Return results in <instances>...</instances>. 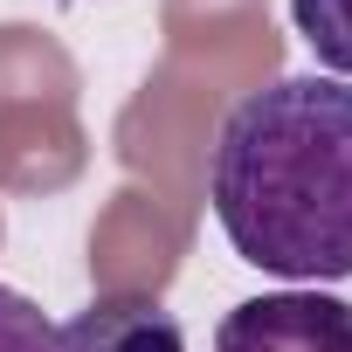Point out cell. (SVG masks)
I'll list each match as a JSON object with an SVG mask.
<instances>
[{"label":"cell","instance_id":"2","mask_svg":"<svg viewBox=\"0 0 352 352\" xmlns=\"http://www.w3.org/2000/svg\"><path fill=\"white\" fill-rule=\"evenodd\" d=\"M214 352H352V304L318 283L249 297L214 324Z\"/></svg>","mask_w":352,"mask_h":352},{"label":"cell","instance_id":"5","mask_svg":"<svg viewBox=\"0 0 352 352\" xmlns=\"http://www.w3.org/2000/svg\"><path fill=\"white\" fill-rule=\"evenodd\" d=\"M0 352H63V331L42 318V304L8 283H0Z\"/></svg>","mask_w":352,"mask_h":352},{"label":"cell","instance_id":"4","mask_svg":"<svg viewBox=\"0 0 352 352\" xmlns=\"http://www.w3.org/2000/svg\"><path fill=\"white\" fill-rule=\"evenodd\" d=\"M290 21L311 42V56L345 83L352 76V0H290Z\"/></svg>","mask_w":352,"mask_h":352},{"label":"cell","instance_id":"3","mask_svg":"<svg viewBox=\"0 0 352 352\" xmlns=\"http://www.w3.org/2000/svg\"><path fill=\"white\" fill-rule=\"evenodd\" d=\"M63 352H187V331L152 290H104L63 324Z\"/></svg>","mask_w":352,"mask_h":352},{"label":"cell","instance_id":"1","mask_svg":"<svg viewBox=\"0 0 352 352\" xmlns=\"http://www.w3.org/2000/svg\"><path fill=\"white\" fill-rule=\"evenodd\" d=\"M208 201L249 270L290 283L352 276V83L276 76L249 90L208 152Z\"/></svg>","mask_w":352,"mask_h":352}]
</instances>
